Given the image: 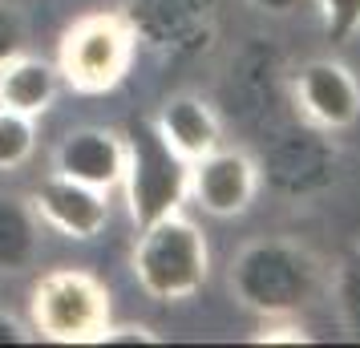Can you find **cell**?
Instances as JSON below:
<instances>
[{"label": "cell", "mask_w": 360, "mask_h": 348, "mask_svg": "<svg viewBox=\"0 0 360 348\" xmlns=\"http://www.w3.org/2000/svg\"><path fill=\"white\" fill-rule=\"evenodd\" d=\"M37 251V219L25 202L0 199V271L29 267Z\"/></svg>", "instance_id": "7c38bea8"}, {"label": "cell", "mask_w": 360, "mask_h": 348, "mask_svg": "<svg viewBox=\"0 0 360 348\" xmlns=\"http://www.w3.org/2000/svg\"><path fill=\"white\" fill-rule=\"evenodd\" d=\"M0 344H25V332H20L17 320H8V316L0 312Z\"/></svg>", "instance_id": "ffe728a7"}, {"label": "cell", "mask_w": 360, "mask_h": 348, "mask_svg": "<svg viewBox=\"0 0 360 348\" xmlns=\"http://www.w3.org/2000/svg\"><path fill=\"white\" fill-rule=\"evenodd\" d=\"M316 8L332 45H348L360 33V0H316Z\"/></svg>", "instance_id": "5bb4252c"}, {"label": "cell", "mask_w": 360, "mask_h": 348, "mask_svg": "<svg viewBox=\"0 0 360 348\" xmlns=\"http://www.w3.org/2000/svg\"><path fill=\"white\" fill-rule=\"evenodd\" d=\"M57 174L77 179L85 186H110L122 183V170H126V142L114 130H101V126H82V130H69L61 138V146L53 154Z\"/></svg>", "instance_id": "9c48e42d"}, {"label": "cell", "mask_w": 360, "mask_h": 348, "mask_svg": "<svg viewBox=\"0 0 360 348\" xmlns=\"http://www.w3.org/2000/svg\"><path fill=\"white\" fill-rule=\"evenodd\" d=\"M57 82H61L57 65L41 61V57H29L20 49L17 57H8L0 65V105L29 117H41L57 98Z\"/></svg>", "instance_id": "8fae6325"}, {"label": "cell", "mask_w": 360, "mask_h": 348, "mask_svg": "<svg viewBox=\"0 0 360 348\" xmlns=\"http://www.w3.org/2000/svg\"><path fill=\"white\" fill-rule=\"evenodd\" d=\"M154 126L162 130V138L179 150L186 162H195L202 154H211L214 146H223V122L214 114V105L198 94H174L158 105Z\"/></svg>", "instance_id": "30bf717a"}, {"label": "cell", "mask_w": 360, "mask_h": 348, "mask_svg": "<svg viewBox=\"0 0 360 348\" xmlns=\"http://www.w3.org/2000/svg\"><path fill=\"white\" fill-rule=\"evenodd\" d=\"M138 53V33L117 13H89L73 20L61 37L57 73L77 94H110L126 82Z\"/></svg>", "instance_id": "277c9868"}, {"label": "cell", "mask_w": 360, "mask_h": 348, "mask_svg": "<svg viewBox=\"0 0 360 348\" xmlns=\"http://www.w3.org/2000/svg\"><path fill=\"white\" fill-rule=\"evenodd\" d=\"M25 49V20L13 4H4L0 0V65L8 61V57H17Z\"/></svg>", "instance_id": "e0dca14e"}, {"label": "cell", "mask_w": 360, "mask_h": 348, "mask_svg": "<svg viewBox=\"0 0 360 348\" xmlns=\"http://www.w3.org/2000/svg\"><path fill=\"white\" fill-rule=\"evenodd\" d=\"M98 344H158V336L150 328H114L110 324V328L101 332Z\"/></svg>", "instance_id": "ac0fdd59"}, {"label": "cell", "mask_w": 360, "mask_h": 348, "mask_svg": "<svg viewBox=\"0 0 360 348\" xmlns=\"http://www.w3.org/2000/svg\"><path fill=\"white\" fill-rule=\"evenodd\" d=\"M33 328L57 344H98L110 328V292L82 267H57L41 276L29 299Z\"/></svg>", "instance_id": "5b68a950"}, {"label": "cell", "mask_w": 360, "mask_h": 348, "mask_svg": "<svg viewBox=\"0 0 360 348\" xmlns=\"http://www.w3.org/2000/svg\"><path fill=\"white\" fill-rule=\"evenodd\" d=\"M255 340L259 344H308L311 332L300 324V316H267Z\"/></svg>", "instance_id": "9a60e30c"}, {"label": "cell", "mask_w": 360, "mask_h": 348, "mask_svg": "<svg viewBox=\"0 0 360 348\" xmlns=\"http://www.w3.org/2000/svg\"><path fill=\"white\" fill-rule=\"evenodd\" d=\"M292 98L316 130L344 134L360 122V82L336 57H311L295 69Z\"/></svg>", "instance_id": "8992f818"}, {"label": "cell", "mask_w": 360, "mask_h": 348, "mask_svg": "<svg viewBox=\"0 0 360 348\" xmlns=\"http://www.w3.org/2000/svg\"><path fill=\"white\" fill-rule=\"evenodd\" d=\"M340 308L348 316V328L360 332V255L348 259L340 271Z\"/></svg>", "instance_id": "2e32d148"}, {"label": "cell", "mask_w": 360, "mask_h": 348, "mask_svg": "<svg viewBox=\"0 0 360 348\" xmlns=\"http://www.w3.org/2000/svg\"><path fill=\"white\" fill-rule=\"evenodd\" d=\"M33 146H37V117L0 105V170L25 166Z\"/></svg>", "instance_id": "4fadbf2b"}, {"label": "cell", "mask_w": 360, "mask_h": 348, "mask_svg": "<svg viewBox=\"0 0 360 348\" xmlns=\"http://www.w3.org/2000/svg\"><path fill=\"white\" fill-rule=\"evenodd\" d=\"M110 191H98V186H85L77 179H65L53 170V179L37 186L33 195V211L53 231L69 235V239H94V235L105 227L110 219V202H105Z\"/></svg>", "instance_id": "ba28073f"}, {"label": "cell", "mask_w": 360, "mask_h": 348, "mask_svg": "<svg viewBox=\"0 0 360 348\" xmlns=\"http://www.w3.org/2000/svg\"><path fill=\"white\" fill-rule=\"evenodd\" d=\"M207 271H211L207 239L179 211L138 231L134 276H138V288L150 299H162V304L191 299L207 283Z\"/></svg>", "instance_id": "3957f363"}, {"label": "cell", "mask_w": 360, "mask_h": 348, "mask_svg": "<svg viewBox=\"0 0 360 348\" xmlns=\"http://www.w3.org/2000/svg\"><path fill=\"white\" fill-rule=\"evenodd\" d=\"M324 283V267L295 239H255L231 259V292L255 316H300Z\"/></svg>", "instance_id": "6da1fadb"}, {"label": "cell", "mask_w": 360, "mask_h": 348, "mask_svg": "<svg viewBox=\"0 0 360 348\" xmlns=\"http://www.w3.org/2000/svg\"><path fill=\"white\" fill-rule=\"evenodd\" d=\"M259 195V166L247 150L214 146L191 162V199L211 219H239Z\"/></svg>", "instance_id": "52a82bcc"}, {"label": "cell", "mask_w": 360, "mask_h": 348, "mask_svg": "<svg viewBox=\"0 0 360 348\" xmlns=\"http://www.w3.org/2000/svg\"><path fill=\"white\" fill-rule=\"evenodd\" d=\"M304 0H251V8H259L267 17H292Z\"/></svg>", "instance_id": "d6986e66"}, {"label": "cell", "mask_w": 360, "mask_h": 348, "mask_svg": "<svg viewBox=\"0 0 360 348\" xmlns=\"http://www.w3.org/2000/svg\"><path fill=\"white\" fill-rule=\"evenodd\" d=\"M126 199H130V219L142 231L158 219L174 215L191 199V162L162 138L154 117H142L126 130Z\"/></svg>", "instance_id": "7a4b0ae2"}]
</instances>
